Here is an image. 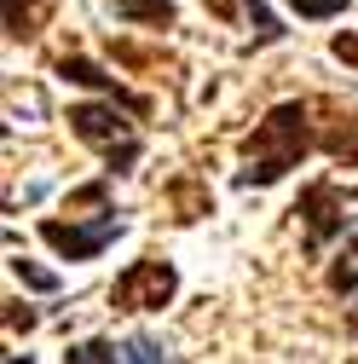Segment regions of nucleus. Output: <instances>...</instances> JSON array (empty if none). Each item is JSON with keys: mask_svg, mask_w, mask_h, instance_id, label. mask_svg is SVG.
Instances as JSON below:
<instances>
[{"mask_svg": "<svg viewBox=\"0 0 358 364\" xmlns=\"http://www.w3.org/2000/svg\"><path fill=\"white\" fill-rule=\"evenodd\" d=\"M347 197H352V191L330 186V179H318V186H306V191H300V208H295V214L306 220V249H312V255H318V249L341 232V225H347V220L335 214V203H347Z\"/></svg>", "mask_w": 358, "mask_h": 364, "instance_id": "obj_5", "label": "nucleus"}, {"mask_svg": "<svg viewBox=\"0 0 358 364\" xmlns=\"http://www.w3.org/2000/svg\"><path fill=\"white\" fill-rule=\"evenodd\" d=\"M173 295H179V272H173V260H162V255L133 260L121 278L110 284V306H116V312H162Z\"/></svg>", "mask_w": 358, "mask_h": 364, "instance_id": "obj_2", "label": "nucleus"}, {"mask_svg": "<svg viewBox=\"0 0 358 364\" xmlns=\"http://www.w3.org/2000/svg\"><path fill=\"white\" fill-rule=\"evenodd\" d=\"M58 75H64V81H75V87H93V93H104V99H116V105H127L133 116H145V110H151L139 93H127L116 75H104L93 58H81V53H75V58H64V64H58Z\"/></svg>", "mask_w": 358, "mask_h": 364, "instance_id": "obj_6", "label": "nucleus"}, {"mask_svg": "<svg viewBox=\"0 0 358 364\" xmlns=\"http://www.w3.org/2000/svg\"><path fill=\"white\" fill-rule=\"evenodd\" d=\"M70 133L81 145H93L110 156V173H121L133 156H139V133H133V122L116 116V105H75L70 110Z\"/></svg>", "mask_w": 358, "mask_h": 364, "instance_id": "obj_3", "label": "nucleus"}, {"mask_svg": "<svg viewBox=\"0 0 358 364\" xmlns=\"http://www.w3.org/2000/svg\"><path fill=\"white\" fill-rule=\"evenodd\" d=\"M208 12H219V18H237V12H243L260 41H278V23H272V12H266L260 0H208Z\"/></svg>", "mask_w": 358, "mask_h": 364, "instance_id": "obj_8", "label": "nucleus"}, {"mask_svg": "<svg viewBox=\"0 0 358 364\" xmlns=\"http://www.w3.org/2000/svg\"><path fill=\"white\" fill-rule=\"evenodd\" d=\"M64 364H127V341H104V336L75 341L64 347Z\"/></svg>", "mask_w": 358, "mask_h": 364, "instance_id": "obj_7", "label": "nucleus"}, {"mask_svg": "<svg viewBox=\"0 0 358 364\" xmlns=\"http://www.w3.org/2000/svg\"><path fill=\"white\" fill-rule=\"evenodd\" d=\"M6 330H35V312L23 301H6Z\"/></svg>", "mask_w": 358, "mask_h": 364, "instance_id": "obj_14", "label": "nucleus"}, {"mask_svg": "<svg viewBox=\"0 0 358 364\" xmlns=\"http://www.w3.org/2000/svg\"><path fill=\"white\" fill-rule=\"evenodd\" d=\"M127 364H185V358H173L156 336H133L127 341Z\"/></svg>", "mask_w": 358, "mask_h": 364, "instance_id": "obj_10", "label": "nucleus"}, {"mask_svg": "<svg viewBox=\"0 0 358 364\" xmlns=\"http://www.w3.org/2000/svg\"><path fill=\"white\" fill-rule=\"evenodd\" d=\"M335 58L341 64H358V35H335Z\"/></svg>", "mask_w": 358, "mask_h": 364, "instance_id": "obj_15", "label": "nucleus"}, {"mask_svg": "<svg viewBox=\"0 0 358 364\" xmlns=\"http://www.w3.org/2000/svg\"><path fill=\"white\" fill-rule=\"evenodd\" d=\"M40 237H47L64 260H93V255H104V249L121 237V220H116V214H99L93 225H75V220H40Z\"/></svg>", "mask_w": 358, "mask_h": 364, "instance_id": "obj_4", "label": "nucleus"}, {"mask_svg": "<svg viewBox=\"0 0 358 364\" xmlns=\"http://www.w3.org/2000/svg\"><path fill=\"white\" fill-rule=\"evenodd\" d=\"M121 18H151V23H173V6L168 0H116Z\"/></svg>", "mask_w": 358, "mask_h": 364, "instance_id": "obj_11", "label": "nucleus"}, {"mask_svg": "<svg viewBox=\"0 0 358 364\" xmlns=\"http://www.w3.org/2000/svg\"><path fill=\"white\" fill-rule=\"evenodd\" d=\"M289 6H295L300 18H335V12L352 6V0H289Z\"/></svg>", "mask_w": 358, "mask_h": 364, "instance_id": "obj_12", "label": "nucleus"}, {"mask_svg": "<svg viewBox=\"0 0 358 364\" xmlns=\"http://www.w3.org/2000/svg\"><path fill=\"white\" fill-rule=\"evenodd\" d=\"M35 23H40V0H6V35L12 41L35 35Z\"/></svg>", "mask_w": 358, "mask_h": 364, "instance_id": "obj_9", "label": "nucleus"}, {"mask_svg": "<svg viewBox=\"0 0 358 364\" xmlns=\"http://www.w3.org/2000/svg\"><path fill=\"white\" fill-rule=\"evenodd\" d=\"M312 145V127H306V105L289 99V105H272L266 110V122L243 139V173H237V186H272V179H283Z\"/></svg>", "mask_w": 358, "mask_h": 364, "instance_id": "obj_1", "label": "nucleus"}, {"mask_svg": "<svg viewBox=\"0 0 358 364\" xmlns=\"http://www.w3.org/2000/svg\"><path fill=\"white\" fill-rule=\"evenodd\" d=\"M12 272H18L29 289H58V278H53V272H40V266H29V260H12Z\"/></svg>", "mask_w": 358, "mask_h": 364, "instance_id": "obj_13", "label": "nucleus"}, {"mask_svg": "<svg viewBox=\"0 0 358 364\" xmlns=\"http://www.w3.org/2000/svg\"><path fill=\"white\" fill-rule=\"evenodd\" d=\"M6 364H35V358L29 353H6Z\"/></svg>", "mask_w": 358, "mask_h": 364, "instance_id": "obj_16", "label": "nucleus"}, {"mask_svg": "<svg viewBox=\"0 0 358 364\" xmlns=\"http://www.w3.org/2000/svg\"><path fill=\"white\" fill-rule=\"evenodd\" d=\"M352 330H358V301H352Z\"/></svg>", "mask_w": 358, "mask_h": 364, "instance_id": "obj_17", "label": "nucleus"}]
</instances>
